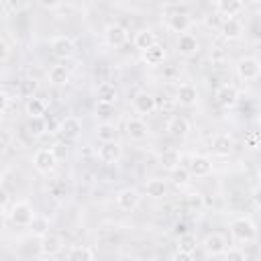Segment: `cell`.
<instances>
[{"label":"cell","instance_id":"1","mask_svg":"<svg viewBox=\"0 0 261 261\" xmlns=\"http://www.w3.org/2000/svg\"><path fill=\"white\" fill-rule=\"evenodd\" d=\"M230 234L237 243H255L257 239V226L251 218L239 216L230 222Z\"/></svg>","mask_w":261,"mask_h":261},{"label":"cell","instance_id":"2","mask_svg":"<svg viewBox=\"0 0 261 261\" xmlns=\"http://www.w3.org/2000/svg\"><path fill=\"white\" fill-rule=\"evenodd\" d=\"M8 218L16 226H31L35 222V210H33V206L29 202L22 200V202L12 204V208L8 212Z\"/></svg>","mask_w":261,"mask_h":261},{"label":"cell","instance_id":"3","mask_svg":"<svg viewBox=\"0 0 261 261\" xmlns=\"http://www.w3.org/2000/svg\"><path fill=\"white\" fill-rule=\"evenodd\" d=\"M33 165H35V169L39 171V173H49V171H53L55 169V165H57V153H55V149H47V147H41V149H37L35 151V155H33Z\"/></svg>","mask_w":261,"mask_h":261},{"label":"cell","instance_id":"4","mask_svg":"<svg viewBox=\"0 0 261 261\" xmlns=\"http://www.w3.org/2000/svg\"><path fill=\"white\" fill-rule=\"evenodd\" d=\"M237 75L245 82H255L261 77V61L257 57H241L237 61Z\"/></svg>","mask_w":261,"mask_h":261},{"label":"cell","instance_id":"5","mask_svg":"<svg viewBox=\"0 0 261 261\" xmlns=\"http://www.w3.org/2000/svg\"><path fill=\"white\" fill-rule=\"evenodd\" d=\"M98 159L104 163H118L122 159V145L118 141H104L98 147Z\"/></svg>","mask_w":261,"mask_h":261},{"label":"cell","instance_id":"6","mask_svg":"<svg viewBox=\"0 0 261 261\" xmlns=\"http://www.w3.org/2000/svg\"><path fill=\"white\" fill-rule=\"evenodd\" d=\"M116 204L120 210L124 212H133L139 204H141V194L135 190V188H124L116 194Z\"/></svg>","mask_w":261,"mask_h":261},{"label":"cell","instance_id":"7","mask_svg":"<svg viewBox=\"0 0 261 261\" xmlns=\"http://www.w3.org/2000/svg\"><path fill=\"white\" fill-rule=\"evenodd\" d=\"M126 39H128V33H126V29H124L122 24H118V22L108 24L106 31H104V41H106V45H110V47H122V45L126 43Z\"/></svg>","mask_w":261,"mask_h":261},{"label":"cell","instance_id":"8","mask_svg":"<svg viewBox=\"0 0 261 261\" xmlns=\"http://www.w3.org/2000/svg\"><path fill=\"white\" fill-rule=\"evenodd\" d=\"M57 133H59L63 139L73 141V139H77V137L82 135V120H80L77 116H65V118L59 122Z\"/></svg>","mask_w":261,"mask_h":261},{"label":"cell","instance_id":"9","mask_svg":"<svg viewBox=\"0 0 261 261\" xmlns=\"http://www.w3.org/2000/svg\"><path fill=\"white\" fill-rule=\"evenodd\" d=\"M226 247H228V245H226V239H224L220 232H208V234L204 237V241H202V249H204L208 255H212V257L222 255Z\"/></svg>","mask_w":261,"mask_h":261},{"label":"cell","instance_id":"10","mask_svg":"<svg viewBox=\"0 0 261 261\" xmlns=\"http://www.w3.org/2000/svg\"><path fill=\"white\" fill-rule=\"evenodd\" d=\"M133 108L139 114H153L157 110V100L149 92H137L133 98Z\"/></svg>","mask_w":261,"mask_h":261},{"label":"cell","instance_id":"11","mask_svg":"<svg viewBox=\"0 0 261 261\" xmlns=\"http://www.w3.org/2000/svg\"><path fill=\"white\" fill-rule=\"evenodd\" d=\"M192 24H194V20H192V16L188 12H171V14H167V27L173 33H179V35L188 33Z\"/></svg>","mask_w":261,"mask_h":261},{"label":"cell","instance_id":"12","mask_svg":"<svg viewBox=\"0 0 261 261\" xmlns=\"http://www.w3.org/2000/svg\"><path fill=\"white\" fill-rule=\"evenodd\" d=\"M200 51V41L192 33H181L177 39V53L184 57H194Z\"/></svg>","mask_w":261,"mask_h":261},{"label":"cell","instance_id":"13","mask_svg":"<svg viewBox=\"0 0 261 261\" xmlns=\"http://www.w3.org/2000/svg\"><path fill=\"white\" fill-rule=\"evenodd\" d=\"M51 51H53V55H57V57H61V59H67V57L73 55L75 47H73V41H71L69 37L59 35V37H53V41H51Z\"/></svg>","mask_w":261,"mask_h":261},{"label":"cell","instance_id":"14","mask_svg":"<svg viewBox=\"0 0 261 261\" xmlns=\"http://www.w3.org/2000/svg\"><path fill=\"white\" fill-rule=\"evenodd\" d=\"M124 128H126L128 139H133V141H145L149 135V126L143 118H128L124 122Z\"/></svg>","mask_w":261,"mask_h":261},{"label":"cell","instance_id":"15","mask_svg":"<svg viewBox=\"0 0 261 261\" xmlns=\"http://www.w3.org/2000/svg\"><path fill=\"white\" fill-rule=\"evenodd\" d=\"M188 169L196 177H206V175L212 173V161L206 155H194L188 163Z\"/></svg>","mask_w":261,"mask_h":261},{"label":"cell","instance_id":"16","mask_svg":"<svg viewBox=\"0 0 261 261\" xmlns=\"http://www.w3.org/2000/svg\"><path fill=\"white\" fill-rule=\"evenodd\" d=\"M63 243L57 234H45L39 245V257H55L61 251Z\"/></svg>","mask_w":261,"mask_h":261},{"label":"cell","instance_id":"17","mask_svg":"<svg viewBox=\"0 0 261 261\" xmlns=\"http://www.w3.org/2000/svg\"><path fill=\"white\" fill-rule=\"evenodd\" d=\"M175 100H177V104H181V106H196V102H198V90H196V86H192V84H179L177 86V92H175Z\"/></svg>","mask_w":261,"mask_h":261},{"label":"cell","instance_id":"18","mask_svg":"<svg viewBox=\"0 0 261 261\" xmlns=\"http://www.w3.org/2000/svg\"><path fill=\"white\" fill-rule=\"evenodd\" d=\"M220 33H222L224 39H228V41H237V39L243 37L245 27H243V22H241L239 18H226V20L222 22V27H220Z\"/></svg>","mask_w":261,"mask_h":261},{"label":"cell","instance_id":"19","mask_svg":"<svg viewBox=\"0 0 261 261\" xmlns=\"http://www.w3.org/2000/svg\"><path fill=\"white\" fill-rule=\"evenodd\" d=\"M96 100L98 102H104V104H114L118 100V90L114 84L110 82H100L96 86Z\"/></svg>","mask_w":261,"mask_h":261},{"label":"cell","instance_id":"20","mask_svg":"<svg viewBox=\"0 0 261 261\" xmlns=\"http://www.w3.org/2000/svg\"><path fill=\"white\" fill-rule=\"evenodd\" d=\"M234 149V143H232V137L228 133H218L214 139H212V151L216 155H230Z\"/></svg>","mask_w":261,"mask_h":261},{"label":"cell","instance_id":"21","mask_svg":"<svg viewBox=\"0 0 261 261\" xmlns=\"http://www.w3.org/2000/svg\"><path fill=\"white\" fill-rule=\"evenodd\" d=\"M165 57H167V51H165V47L159 45V43H155V45H151L149 49L143 51V61H145L147 65H159V63L165 61Z\"/></svg>","mask_w":261,"mask_h":261},{"label":"cell","instance_id":"22","mask_svg":"<svg viewBox=\"0 0 261 261\" xmlns=\"http://www.w3.org/2000/svg\"><path fill=\"white\" fill-rule=\"evenodd\" d=\"M167 133L175 139H184L190 133V122L184 116H171L167 120Z\"/></svg>","mask_w":261,"mask_h":261},{"label":"cell","instance_id":"23","mask_svg":"<svg viewBox=\"0 0 261 261\" xmlns=\"http://www.w3.org/2000/svg\"><path fill=\"white\" fill-rule=\"evenodd\" d=\"M243 0H216V8L220 14H224L226 18H234L237 14L243 12Z\"/></svg>","mask_w":261,"mask_h":261},{"label":"cell","instance_id":"24","mask_svg":"<svg viewBox=\"0 0 261 261\" xmlns=\"http://www.w3.org/2000/svg\"><path fill=\"white\" fill-rule=\"evenodd\" d=\"M133 43H135V47H137L139 51H145V49H149L151 45L157 43V37H155V33H153L151 29H139V31L135 33Z\"/></svg>","mask_w":261,"mask_h":261},{"label":"cell","instance_id":"25","mask_svg":"<svg viewBox=\"0 0 261 261\" xmlns=\"http://www.w3.org/2000/svg\"><path fill=\"white\" fill-rule=\"evenodd\" d=\"M145 192L149 198H163L167 196V181L165 179H159V177H151L145 181Z\"/></svg>","mask_w":261,"mask_h":261},{"label":"cell","instance_id":"26","mask_svg":"<svg viewBox=\"0 0 261 261\" xmlns=\"http://www.w3.org/2000/svg\"><path fill=\"white\" fill-rule=\"evenodd\" d=\"M216 100H218L220 106L230 108V106L237 104V100H239V92H237L234 86H222V88L216 92Z\"/></svg>","mask_w":261,"mask_h":261},{"label":"cell","instance_id":"27","mask_svg":"<svg viewBox=\"0 0 261 261\" xmlns=\"http://www.w3.org/2000/svg\"><path fill=\"white\" fill-rule=\"evenodd\" d=\"M190 177H192V173H190V169L184 167V165H175V167L169 169V179H171V184L177 186V188H186V186L190 184Z\"/></svg>","mask_w":261,"mask_h":261},{"label":"cell","instance_id":"28","mask_svg":"<svg viewBox=\"0 0 261 261\" xmlns=\"http://www.w3.org/2000/svg\"><path fill=\"white\" fill-rule=\"evenodd\" d=\"M27 130H29V135L35 137V139L43 137V135L47 133V120H45V116H29V120H27Z\"/></svg>","mask_w":261,"mask_h":261},{"label":"cell","instance_id":"29","mask_svg":"<svg viewBox=\"0 0 261 261\" xmlns=\"http://www.w3.org/2000/svg\"><path fill=\"white\" fill-rule=\"evenodd\" d=\"M49 82L55 86H65L69 82V69L65 65H53L49 69Z\"/></svg>","mask_w":261,"mask_h":261},{"label":"cell","instance_id":"30","mask_svg":"<svg viewBox=\"0 0 261 261\" xmlns=\"http://www.w3.org/2000/svg\"><path fill=\"white\" fill-rule=\"evenodd\" d=\"M45 110H47V104H45L41 98H35V96L27 98V102H24V112H27V116H43Z\"/></svg>","mask_w":261,"mask_h":261},{"label":"cell","instance_id":"31","mask_svg":"<svg viewBox=\"0 0 261 261\" xmlns=\"http://www.w3.org/2000/svg\"><path fill=\"white\" fill-rule=\"evenodd\" d=\"M96 137H98V141H116V137H118V130H116V126L112 124V122H100L98 126H96Z\"/></svg>","mask_w":261,"mask_h":261},{"label":"cell","instance_id":"32","mask_svg":"<svg viewBox=\"0 0 261 261\" xmlns=\"http://www.w3.org/2000/svg\"><path fill=\"white\" fill-rule=\"evenodd\" d=\"M94 257H96V253L84 245H73L67 253V259H94Z\"/></svg>","mask_w":261,"mask_h":261},{"label":"cell","instance_id":"33","mask_svg":"<svg viewBox=\"0 0 261 261\" xmlns=\"http://www.w3.org/2000/svg\"><path fill=\"white\" fill-rule=\"evenodd\" d=\"M159 161H161V165H165V167H175V165H179V153L175 151V149H167V151H163L161 153V157H159Z\"/></svg>","mask_w":261,"mask_h":261},{"label":"cell","instance_id":"34","mask_svg":"<svg viewBox=\"0 0 261 261\" xmlns=\"http://www.w3.org/2000/svg\"><path fill=\"white\" fill-rule=\"evenodd\" d=\"M114 114V104H104V102H98L96 106V116L102 118V122H108Z\"/></svg>","mask_w":261,"mask_h":261},{"label":"cell","instance_id":"35","mask_svg":"<svg viewBox=\"0 0 261 261\" xmlns=\"http://www.w3.org/2000/svg\"><path fill=\"white\" fill-rule=\"evenodd\" d=\"M222 255H224L226 259H234V261H245V259H247V253H245L243 249H239V247H226Z\"/></svg>","mask_w":261,"mask_h":261},{"label":"cell","instance_id":"36","mask_svg":"<svg viewBox=\"0 0 261 261\" xmlns=\"http://www.w3.org/2000/svg\"><path fill=\"white\" fill-rule=\"evenodd\" d=\"M179 249H181V251H188V253L194 251V243H192V237H190V234H184V237H181V241H179Z\"/></svg>","mask_w":261,"mask_h":261},{"label":"cell","instance_id":"37","mask_svg":"<svg viewBox=\"0 0 261 261\" xmlns=\"http://www.w3.org/2000/svg\"><path fill=\"white\" fill-rule=\"evenodd\" d=\"M22 88H24V94H27V98H31V96H33L31 92H35L37 84H35V82H31V80H27V82L22 84Z\"/></svg>","mask_w":261,"mask_h":261},{"label":"cell","instance_id":"38","mask_svg":"<svg viewBox=\"0 0 261 261\" xmlns=\"http://www.w3.org/2000/svg\"><path fill=\"white\" fill-rule=\"evenodd\" d=\"M43 8H57L61 4V0H37Z\"/></svg>","mask_w":261,"mask_h":261},{"label":"cell","instance_id":"39","mask_svg":"<svg viewBox=\"0 0 261 261\" xmlns=\"http://www.w3.org/2000/svg\"><path fill=\"white\" fill-rule=\"evenodd\" d=\"M251 198H253V202H255V204H257V206L261 208V184H259V186H257V188L253 190V194H251Z\"/></svg>","mask_w":261,"mask_h":261},{"label":"cell","instance_id":"40","mask_svg":"<svg viewBox=\"0 0 261 261\" xmlns=\"http://www.w3.org/2000/svg\"><path fill=\"white\" fill-rule=\"evenodd\" d=\"M175 234H179V237L188 234V224L186 222H175Z\"/></svg>","mask_w":261,"mask_h":261},{"label":"cell","instance_id":"41","mask_svg":"<svg viewBox=\"0 0 261 261\" xmlns=\"http://www.w3.org/2000/svg\"><path fill=\"white\" fill-rule=\"evenodd\" d=\"M0 49H2V63H6V59H8V51H10V49H8V45H6L4 39L0 41Z\"/></svg>","mask_w":261,"mask_h":261},{"label":"cell","instance_id":"42","mask_svg":"<svg viewBox=\"0 0 261 261\" xmlns=\"http://www.w3.org/2000/svg\"><path fill=\"white\" fill-rule=\"evenodd\" d=\"M8 104H10V96H8V92L4 90V92H2V112L8 110Z\"/></svg>","mask_w":261,"mask_h":261},{"label":"cell","instance_id":"43","mask_svg":"<svg viewBox=\"0 0 261 261\" xmlns=\"http://www.w3.org/2000/svg\"><path fill=\"white\" fill-rule=\"evenodd\" d=\"M173 259H192V253H188V251H177L175 255H173Z\"/></svg>","mask_w":261,"mask_h":261},{"label":"cell","instance_id":"44","mask_svg":"<svg viewBox=\"0 0 261 261\" xmlns=\"http://www.w3.org/2000/svg\"><path fill=\"white\" fill-rule=\"evenodd\" d=\"M188 200H190V204L194 206V204H198L202 198H200V194H190V198H188Z\"/></svg>","mask_w":261,"mask_h":261},{"label":"cell","instance_id":"45","mask_svg":"<svg viewBox=\"0 0 261 261\" xmlns=\"http://www.w3.org/2000/svg\"><path fill=\"white\" fill-rule=\"evenodd\" d=\"M255 24L261 29V10H257V12H255Z\"/></svg>","mask_w":261,"mask_h":261},{"label":"cell","instance_id":"46","mask_svg":"<svg viewBox=\"0 0 261 261\" xmlns=\"http://www.w3.org/2000/svg\"><path fill=\"white\" fill-rule=\"evenodd\" d=\"M257 179H259V184H261V167H259V171H257Z\"/></svg>","mask_w":261,"mask_h":261},{"label":"cell","instance_id":"47","mask_svg":"<svg viewBox=\"0 0 261 261\" xmlns=\"http://www.w3.org/2000/svg\"><path fill=\"white\" fill-rule=\"evenodd\" d=\"M259 53H261V43H259Z\"/></svg>","mask_w":261,"mask_h":261},{"label":"cell","instance_id":"48","mask_svg":"<svg viewBox=\"0 0 261 261\" xmlns=\"http://www.w3.org/2000/svg\"><path fill=\"white\" fill-rule=\"evenodd\" d=\"M259 122H261V114H259Z\"/></svg>","mask_w":261,"mask_h":261},{"label":"cell","instance_id":"49","mask_svg":"<svg viewBox=\"0 0 261 261\" xmlns=\"http://www.w3.org/2000/svg\"><path fill=\"white\" fill-rule=\"evenodd\" d=\"M82 2H84V0H82Z\"/></svg>","mask_w":261,"mask_h":261}]
</instances>
